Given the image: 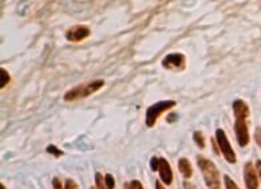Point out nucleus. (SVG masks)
<instances>
[{
  "label": "nucleus",
  "instance_id": "nucleus-1",
  "mask_svg": "<svg viewBox=\"0 0 261 189\" xmlns=\"http://www.w3.org/2000/svg\"><path fill=\"white\" fill-rule=\"evenodd\" d=\"M197 167L200 168L205 185L208 189H220V173L216 165L212 163L211 160H208L204 156H197Z\"/></svg>",
  "mask_w": 261,
  "mask_h": 189
},
{
  "label": "nucleus",
  "instance_id": "nucleus-2",
  "mask_svg": "<svg viewBox=\"0 0 261 189\" xmlns=\"http://www.w3.org/2000/svg\"><path fill=\"white\" fill-rule=\"evenodd\" d=\"M103 87H104V80H95V81H91V83L77 85L68 92H65L64 100L65 101H75V100L81 99V97H88Z\"/></svg>",
  "mask_w": 261,
  "mask_h": 189
},
{
  "label": "nucleus",
  "instance_id": "nucleus-3",
  "mask_svg": "<svg viewBox=\"0 0 261 189\" xmlns=\"http://www.w3.org/2000/svg\"><path fill=\"white\" fill-rule=\"evenodd\" d=\"M176 105V101L173 100H164V101H157L155 104H152L146 113V124L147 127L152 128L156 124L157 119L160 117L161 114L164 113L166 111L171 110Z\"/></svg>",
  "mask_w": 261,
  "mask_h": 189
},
{
  "label": "nucleus",
  "instance_id": "nucleus-4",
  "mask_svg": "<svg viewBox=\"0 0 261 189\" xmlns=\"http://www.w3.org/2000/svg\"><path fill=\"white\" fill-rule=\"evenodd\" d=\"M151 168L153 172H159L160 174V180L163 181V184L171 185L172 181H173V172H172V168L169 163L167 161L164 157H152L151 159Z\"/></svg>",
  "mask_w": 261,
  "mask_h": 189
},
{
  "label": "nucleus",
  "instance_id": "nucleus-5",
  "mask_svg": "<svg viewBox=\"0 0 261 189\" xmlns=\"http://www.w3.org/2000/svg\"><path fill=\"white\" fill-rule=\"evenodd\" d=\"M216 143L217 145H219V150H220V152L223 153V156L225 157L226 161H228L229 164H235L237 161L236 153H235V151L232 148L229 140L226 137V133L223 130L216 131Z\"/></svg>",
  "mask_w": 261,
  "mask_h": 189
},
{
  "label": "nucleus",
  "instance_id": "nucleus-6",
  "mask_svg": "<svg viewBox=\"0 0 261 189\" xmlns=\"http://www.w3.org/2000/svg\"><path fill=\"white\" fill-rule=\"evenodd\" d=\"M235 133H236L237 144L240 147H246L249 143V130H248L246 119L235 120Z\"/></svg>",
  "mask_w": 261,
  "mask_h": 189
},
{
  "label": "nucleus",
  "instance_id": "nucleus-7",
  "mask_svg": "<svg viewBox=\"0 0 261 189\" xmlns=\"http://www.w3.org/2000/svg\"><path fill=\"white\" fill-rule=\"evenodd\" d=\"M244 180H245L246 189H257L259 188V174L256 168L253 167L251 161H248L244 167Z\"/></svg>",
  "mask_w": 261,
  "mask_h": 189
},
{
  "label": "nucleus",
  "instance_id": "nucleus-8",
  "mask_svg": "<svg viewBox=\"0 0 261 189\" xmlns=\"http://www.w3.org/2000/svg\"><path fill=\"white\" fill-rule=\"evenodd\" d=\"M91 31L88 27L86 25H75L70 30L67 31L65 34V39L68 41H74V43H77V41H81V40L87 39L90 36Z\"/></svg>",
  "mask_w": 261,
  "mask_h": 189
},
{
  "label": "nucleus",
  "instance_id": "nucleus-9",
  "mask_svg": "<svg viewBox=\"0 0 261 189\" xmlns=\"http://www.w3.org/2000/svg\"><path fill=\"white\" fill-rule=\"evenodd\" d=\"M186 65V57L181 54H169L163 59V67L166 70H183Z\"/></svg>",
  "mask_w": 261,
  "mask_h": 189
},
{
  "label": "nucleus",
  "instance_id": "nucleus-10",
  "mask_svg": "<svg viewBox=\"0 0 261 189\" xmlns=\"http://www.w3.org/2000/svg\"><path fill=\"white\" fill-rule=\"evenodd\" d=\"M232 108H233L235 119H248V116H249V108H248L245 101H242V100H235Z\"/></svg>",
  "mask_w": 261,
  "mask_h": 189
},
{
  "label": "nucleus",
  "instance_id": "nucleus-11",
  "mask_svg": "<svg viewBox=\"0 0 261 189\" xmlns=\"http://www.w3.org/2000/svg\"><path fill=\"white\" fill-rule=\"evenodd\" d=\"M177 167H179V170H180L181 174H183L186 179H191L192 174H193V170H192V165L191 163H189V160H186V157H181V159H179Z\"/></svg>",
  "mask_w": 261,
  "mask_h": 189
},
{
  "label": "nucleus",
  "instance_id": "nucleus-12",
  "mask_svg": "<svg viewBox=\"0 0 261 189\" xmlns=\"http://www.w3.org/2000/svg\"><path fill=\"white\" fill-rule=\"evenodd\" d=\"M193 141L196 143V145L199 147V148H205V139H204V134L200 131H196L195 133H193Z\"/></svg>",
  "mask_w": 261,
  "mask_h": 189
},
{
  "label": "nucleus",
  "instance_id": "nucleus-13",
  "mask_svg": "<svg viewBox=\"0 0 261 189\" xmlns=\"http://www.w3.org/2000/svg\"><path fill=\"white\" fill-rule=\"evenodd\" d=\"M95 183H96V189H108L106 185V179L101 173L95 174Z\"/></svg>",
  "mask_w": 261,
  "mask_h": 189
},
{
  "label": "nucleus",
  "instance_id": "nucleus-14",
  "mask_svg": "<svg viewBox=\"0 0 261 189\" xmlns=\"http://www.w3.org/2000/svg\"><path fill=\"white\" fill-rule=\"evenodd\" d=\"M47 152H48V153H51V154H54L55 157H61V156L64 154V152H63V151L59 150V148H57V147H56V145H54V144H51V145H48V147H47Z\"/></svg>",
  "mask_w": 261,
  "mask_h": 189
},
{
  "label": "nucleus",
  "instance_id": "nucleus-15",
  "mask_svg": "<svg viewBox=\"0 0 261 189\" xmlns=\"http://www.w3.org/2000/svg\"><path fill=\"white\" fill-rule=\"evenodd\" d=\"M0 75H1V80H0V88H4L5 85L10 83V75H8V72H7V70H4V68H1L0 70Z\"/></svg>",
  "mask_w": 261,
  "mask_h": 189
},
{
  "label": "nucleus",
  "instance_id": "nucleus-16",
  "mask_svg": "<svg viewBox=\"0 0 261 189\" xmlns=\"http://www.w3.org/2000/svg\"><path fill=\"white\" fill-rule=\"evenodd\" d=\"M124 189H144L143 184H141L139 180H132L130 183H126L124 184Z\"/></svg>",
  "mask_w": 261,
  "mask_h": 189
},
{
  "label": "nucleus",
  "instance_id": "nucleus-17",
  "mask_svg": "<svg viewBox=\"0 0 261 189\" xmlns=\"http://www.w3.org/2000/svg\"><path fill=\"white\" fill-rule=\"evenodd\" d=\"M224 183H225V189H239L236 183L229 176H224Z\"/></svg>",
  "mask_w": 261,
  "mask_h": 189
},
{
  "label": "nucleus",
  "instance_id": "nucleus-18",
  "mask_svg": "<svg viewBox=\"0 0 261 189\" xmlns=\"http://www.w3.org/2000/svg\"><path fill=\"white\" fill-rule=\"evenodd\" d=\"M104 179H106V185L108 189H115V179H113V176L110 173H107L104 176Z\"/></svg>",
  "mask_w": 261,
  "mask_h": 189
},
{
  "label": "nucleus",
  "instance_id": "nucleus-19",
  "mask_svg": "<svg viewBox=\"0 0 261 189\" xmlns=\"http://www.w3.org/2000/svg\"><path fill=\"white\" fill-rule=\"evenodd\" d=\"M64 189H79V187H77V184H76L75 180L68 179L67 181H65Z\"/></svg>",
  "mask_w": 261,
  "mask_h": 189
},
{
  "label": "nucleus",
  "instance_id": "nucleus-20",
  "mask_svg": "<svg viewBox=\"0 0 261 189\" xmlns=\"http://www.w3.org/2000/svg\"><path fill=\"white\" fill-rule=\"evenodd\" d=\"M52 187L54 189H64L63 188V184H61V180L59 177H54L52 180Z\"/></svg>",
  "mask_w": 261,
  "mask_h": 189
},
{
  "label": "nucleus",
  "instance_id": "nucleus-21",
  "mask_svg": "<svg viewBox=\"0 0 261 189\" xmlns=\"http://www.w3.org/2000/svg\"><path fill=\"white\" fill-rule=\"evenodd\" d=\"M255 140H256V143L261 148V127L256 128V131H255Z\"/></svg>",
  "mask_w": 261,
  "mask_h": 189
},
{
  "label": "nucleus",
  "instance_id": "nucleus-22",
  "mask_svg": "<svg viewBox=\"0 0 261 189\" xmlns=\"http://www.w3.org/2000/svg\"><path fill=\"white\" fill-rule=\"evenodd\" d=\"M256 170L257 174H259V179L261 180V160H257L256 161Z\"/></svg>",
  "mask_w": 261,
  "mask_h": 189
},
{
  "label": "nucleus",
  "instance_id": "nucleus-23",
  "mask_svg": "<svg viewBox=\"0 0 261 189\" xmlns=\"http://www.w3.org/2000/svg\"><path fill=\"white\" fill-rule=\"evenodd\" d=\"M184 189H196V187L192 183H189V181H184Z\"/></svg>",
  "mask_w": 261,
  "mask_h": 189
},
{
  "label": "nucleus",
  "instance_id": "nucleus-24",
  "mask_svg": "<svg viewBox=\"0 0 261 189\" xmlns=\"http://www.w3.org/2000/svg\"><path fill=\"white\" fill-rule=\"evenodd\" d=\"M176 119H177V116H176L175 113H171L167 117V121H168V123H172V121H175Z\"/></svg>",
  "mask_w": 261,
  "mask_h": 189
},
{
  "label": "nucleus",
  "instance_id": "nucleus-25",
  "mask_svg": "<svg viewBox=\"0 0 261 189\" xmlns=\"http://www.w3.org/2000/svg\"><path fill=\"white\" fill-rule=\"evenodd\" d=\"M155 187H156V189H166V187L163 185V181H160V180H157V181H156Z\"/></svg>",
  "mask_w": 261,
  "mask_h": 189
},
{
  "label": "nucleus",
  "instance_id": "nucleus-26",
  "mask_svg": "<svg viewBox=\"0 0 261 189\" xmlns=\"http://www.w3.org/2000/svg\"><path fill=\"white\" fill-rule=\"evenodd\" d=\"M0 189H7V188H5L4 184H0Z\"/></svg>",
  "mask_w": 261,
  "mask_h": 189
},
{
  "label": "nucleus",
  "instance_id": "nucleus-27",
  "mask_svg": "<svg viewBox=\"0 0 261 189\" xmlns=\"http://www.w3.org/2000/svg\"><path fill=\"white\" fill-rule=\"evenodd\" d=\"M91 189H96V188H93V187H92V188H91Z\"/></svg>",
  "mask_w": 261,
  "mask_h": 189
}]
</instances>
